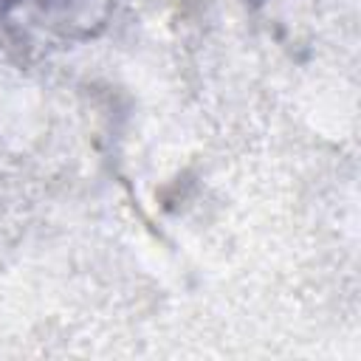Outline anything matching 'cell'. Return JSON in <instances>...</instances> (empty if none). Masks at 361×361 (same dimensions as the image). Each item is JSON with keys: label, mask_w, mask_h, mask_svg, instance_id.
<instances>
[{"label": "cell", "mask_w": 361, "mask_h": 361, "mask_svg": "<svg viewBox=\"0 0 361 361\" xmlns=\"http://www.w3.org/2000/svg\"><path fill=\"white\" fill-rule=\"evenodd\" d=\"M56 3H62V0H0V8H20V6H39V8H45V6H56Z\"/></svg>", "instance_id": "cell-1"}]
</instances>
